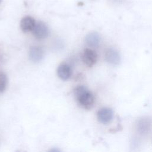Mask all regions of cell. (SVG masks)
<instances>
[{"instance_id": "cell-1", "label": "cell", "mask_w": 152, "mask_h": 152, "mask_svg": "<svg viewBox=\"0 0 152 152\" xmlns=\"http://www.w3.org/2000/svg\"><path fill=\"white\" fill-rule=\"evenodd\" d=\"M75 97L79 104L86 109H91L94 103L93 93L83 86H77L74 91Z\"/></svg>"}, {"instance_id": "cell-2", "label": "cell", "mask_w": 152, "mask_h": 152, "mask_svg": "<svg viewBox=\"0 0 152 152\" xmlns=\"http://www.w3.org/2000/svg\"><path fill=\"white\" fill-rule=\"evenodd\" d=\"M34 37L37 39H43L49 34V28L47 25L43 21H38L32 30Z\"/></svg>"}, {"instance_id": "cell-3", "label": "cell", "mask_w": 152, "mask_h": 152, "mask_svg": "<svg viewBox=\"0 0 152 152\" xmlns=\"http://www.w3.org/2000/svg\"><path fill=\"white\" fill-rule=\"evenodd\" d=\"M98 121L103 124H107L111 122L113 118V112L109 107H102L97 113Z\"/></svg>"}, {"instance_id": "cell-4", "label": "cell", "mask_w": 152, "mask_h": 152, "mask_svg": "<svg viewBox=\"0 0 152 152\" xmlns=\"http://www.w3.org/2000/svg\"><path fill=\"white\" fill-rule=\"evenodd\" d=\"M97 59V55L95 51L91 49H85L82 54V60L87 66L94 65Z\"/></svg>"}, {"instance_id": "cell-5", "label": "cell", "mask_w": 152, "mask_h": 152, "mask_svg": "<svg viewBox=\"0 0 152 152\" xmlns=\"http://www.w3.org/2000/svg\"><path fill=\"white\" fill-rule=\"evenodd\" d=\"M104 57L106 61L110 64L112 65H118L119 64L121 61V56L119 52L112 48L106 49Z\"/></svg>"}, {"instance_id": "cell-6", "label": "cell", "mask_w": 152, "mask_h": 152, "mask_svg": "<svg viewBox=\"0 0 152 152\" xmlns=\"http://www.w3.org/2000/svg\"><path fill=\"white\" fill-rule=\"evenodd\" d=\"M152 127V121L147 117H144L138 120L137 128L138 132L142 135H145L149 132Z\"/></svg>"}, {"instance_id": "cell-7", "label": "cell", "mask_w": 152, "mask_h": 152, "mask_svg": "<svg viewBox=\"0 0 152 152\" xmlns=\"http://www.w3.org/2000/svg\"><path fill=\"white\" fill-rule=\"evenodd\" d=\"M29 57L33 62H39L44 57V50L40 46H31L29 50Z\"/></svg>"}, {"instance_id": "cell-8", "label": "cell", "mask_w": 152, "mask_h": 152, "mask_svg": "<svg viewBox=\"0 0 152 152\" xmlns=\"http://www.w3.org/2000/svg\"><path fill=\"white\" fill-rule=\"evenodd\" d=\"M57 74L62 80H68L72 74V70L69 65L65 63L61 64L58 68Z\"/></svg>"}, {"instance_id": "cell-9", "label": "cell", "mask_w": 152, "mask_h": 152, "mask_svg": "<svg viewBox=\"0 0 152 152\" xmlns=\"http://www.w3.org/2000/svg\"><path fill=\"white\" fill-rule=\"evenodd\" d=\"M36 23L33 17L30 16H26L21 20L20 27L24 32H28L30 31H32Z\"/></svg>"}, {"instance_id": "cell-10", "label": "cell", "mask_w": 152, "mask_h": 152, "mask_svg": "<svg viewBox=\"0 0 152 152\" xmlns=\"http://www.w3.org/2000/svg\"><path fill=\"white\" fill-rule=\"evenodd\" d=\"M101 40V37L99 35V33L96 32H91L88 34L86 36V43L93 48H96L99 46Z\"/></svg>"}, {"instance_id": "cell-11", "label": "cell", "mask_w": 152, "mask_h": 152, "mask_svg": "<svg viewBox=\"0 0 152 152\" xmlns=\"http://www.w3.org/2000/svg\"><path fill=\"white\" fill-rule=\"evenodd\" d=\"M7 84V77L5 73L0 71V92H2L6 88Z\"/></svg>"}, {"instance_id": "cell-12", "label": "cell", "mask_w": 152, "mask_h": 152, "mask_svg": "<svg viewBox=\"0 0 152 152\" xmlns=\"http://www.w3.org/2000/svg\"><path fill=\"white\" fill-rule=\"evenodd\" d=\"M48 152H61V151L60 150H59L58 148H52V149L49 150L48 151Z\"/></svg>"}, {"instance_id": "cell-13", "label": "cell", "mask_w": 152, "mask_h": 152, "mask_svg": "<svg viewBox=\"0 0 152 152\" xmlns=\"http://www.w3.org/2000/svg\"><path fill=\"white\" fill-rule=\"evenodd\" d=\"M1 1H2V0H0V3L1 2Z\"/></svg>"}]
</instances>
